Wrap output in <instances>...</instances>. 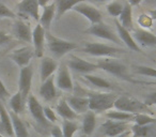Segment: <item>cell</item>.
I'll use <instances>...</instances> for the list:
<instances>
[{"instance_id":"obj_1","label":"cell","mask_w":156,"mask_h":137,"mask_svg":"<svg viewBox=\"0 0 156 137\" xmlns=\"http://www.w3.org/2000/svg\"><path fill=\"white\" fill-rule=\"evenodd\" d=\"M118 99L117 93L111 92H90L88 93L89 100V110L95 113L110 110L115 106V102Z\"/></svg>"},{"instance_id":"obj_2","label":"cell","mask_w":156,"mask_h":137,"mask_svg":"<svg viewBox=\"0 0 156 137\" xmlns=\"http://www.w3.org/2000/svg\"><path fill=\"white\" fill-rule=\"evenodd\" d=\"M113 107L117 110L125 111V113H129L133 114V115H137V114H147V115H150V114H152L150 107L147 106L143 102L127 96H118Z\"/></svg>"},{"instance_id":"obj_3","label":"cell","mask_w":156,"mask_h":137,"mask_svg":"<svg viewBox=\"0 0 156 137\" xmlns=\"http://www.w3.org/2000/svg\"><path fill=\"white\" fill-rule=\"evenodd\" d=\"M46 43H47L48 49L56 58H62L64 55L69 54V52L77 48V44L71 41L60 39L51 33L46 31Z\"/></svg>"},{"instance_id":"obj_4","label":"cell","mask_w":156,"mask_h":137,"mask_svg":"<svg viewBox=\"0 0 156 137\" xmlns=\"http://www.w3.org/2000/svg\"><path fill=\"white\" fill-rule=\"evenodd\" d=\"M96 64H98V69H102V70L106 71L107 73L118 77V78H121L123 81H134L128 76L126 65L123 64L122 62H120V61H118L117 59L104 58L98 61Z\"/></svg>"},{"instance_id":"obj_5","label":"cell","mask_w":156,"mask_h":137,"mask_svg":"<svg viewBox=\"0 0 156 137\" xmlns=\"http://www.w3.org/2000/svg\"><path fill=\"white\" fill-rule=\"evenodd\" d=\"M83 52L86 54L91 55L95 57H113L118 54H123L125 50L122 48L113 47V46L107 45L103 43H96V42H87L83 48Z\"/></svg>"},{"instance_id":"obj_6","label":"cell","mask_w":156,"mask_h":137,"mask_svg":"<svg viewBox=\"0 0 156 137\" xmlns=\"http://www.w3.org/2000/svg\"><path fill=\"white\" fill-rule=\"evenodd\" d=\"M88 34H91L93 37L100 38L103 40H107V41L113 42V43L120 44L121 43V40L118 37L117 34L113 33V31L111 30V28L105 23H100V24H94L91 25L87 30L85 31Z\"/></svg>"},{"instance_id":"obj_7","label":"cell","mask_w":156,"mask_h":137,"mask_svg":"<svg viewBox=\"0 0 156 137\" xmlns=\"http://www.w3.org/2000/svg\"><path fill=\"white\" fill-rule=\"evenodd\" d=\"M33 69L30 64L20 69V83H18V91L20 92L25 102H27L29 94H30L31 85H32Z\"/></svg>"},{"instance_id":"obj_8","label":"cell","mask_w":156,"mask_h":137,"mask_svg":"<svg viewBox=\"0 0 156 137\" xmlns=\"http://www.w3.org/2000/svg\"><path fill=\"white\" fill-rule=\"evenodd\" d=\"M67 67H69L72 70H74L75 72L81 73V74H91L92 72H94L95 70H98V64L96 63L89 62L87 60H83V59L79 58L77 56H74L72 55L71 59L67 62Z\"/></svg>"},{"instance_id":"obj_9","label":"cell","mask_w":156,"mask_h":137,"mask_svg":"<svg viewBox=\"0 0 156 137\" xmlns=\"http://www.w3.org/2000/svg\"><path fill=\"white\" fill-rule=\"evenodd\" d=\"M73 10L77 13L83 15L86 18H88L92 25L102 23V13L92 5H89L87 2H81L75 5Z\"/></svg>"},{"instance_id":"obj_10","label":"cell","mask_w":156,"mask_h":137,"mask_svg":"<svg viewBox=\"0 0 156 137\" xmlns=\"http://www.w3.org/2000/svg\"><path fill=\"white\" fill-rule=\"evenodd\" d=\"M56 86L60 90L72 92L74 89L73 81L69 74V67L66 64H61L58 69V74L56 77Z\"/></svg>"},{"instance_id":"obj_11","label":"cell","mask_w":156,"mask_h":137,"mask_svg":"<svg viewBox=\"0 0 156 137\" xmlns=\"http://www.w3.org/2000/svg\"><path fill=\"white\" fill-rule=\"evenodd\" d=\"M34 56V49L30 46H24L15 49L11 54V59L20 67H25L30 64L32 57Z\"/></svg>"},{"instance_id":"obj_12","label":"cell","mask_w":156,"mask_h":137,"mask_svg":"<svg viewBox=\"0 0 156 137\" xmlns=\"http://www.w3.org/2000/svg\"><path fill=\"white\" fill-rule=\"evenodd\" d=\"M27 103H28L29 111H30L31 116L35 119V121L39 122L42 125H47L48 121L44 116V107L37 101V99L33 94L30 93L28 99H27Z\"/></svg>"},{"instance_id":"obj_13","label":"cell","mask_w":156,"mask_h":137,"mask_svg":"<svg viewBox=\"0 0 156 137\" xmlns=\"http://www.w3.org/2000/svg\"><path fill=\"white\" fill-rule=\"evenodd\" d=\"M46 42V30L37 24L32 31V43L34 47V55L37 58H43L44 44Z\"/></svg>"},{"instance_id":"obj_14","label":"cell","mask_w":156,"mask_h":137,"mask_svg":"<svg viewBox=\"0 0 156 137\" xmlns=\"http://www.w3.org/2000/svg\"><path fill=\"white\" fill-rule=\"evenodd\" d=\"M101 128H103L105 135L108 137H115L123 133L127 132V128H129L127 122L125 121H115V120H107L104 124H102Z\"/></svg>"},{"instance_id":"obj_15","label":"cell","mask_w":156,"mask_h":137,"mask_svg":"<svg viewBox=\"0 0 156 137\" xmlns=\"http://www.w3.org/2000/svg\"><path fill=\"white\" fill-rule=\"evenodd\" d=\"M115 28H117L118 37L120 38V40H121L129 49L134 50V52H141L140 47H139V45L136 43V41H135L134 37H133V34L130 33V31L127 30L126 28H124V27L118 22L117 18H115Z\"/></svg>"},{"instance_id":"obj_16","label":"cell","mask_w":156,"mask_h":137,"mask_svg":"<svg viewBox=\"0 0 156 137\" xmlns=\"http://www.w3.org/2000/svg\"><path fill=\"white\" fill-rule=\"evenodd\" d=\"M59 64L55 59L50 57H43L40 64V74H41V81L44 83L46 79L54 75V73L58 70Z\"/></svg>"},{"instance_id":"obj_17","label":"cell","mask_w":156,"mask_h":137,"mask_svg":"<svg viewBox=\"0 0 156 137\" xmlns=\"http://www.w3.org/2000/svg\"><path fill=\"white\" fill-rule=\"evenodd\" d=\"M40 96L46 101V102H50V101L55 100L58 96L57 93V86H56V77L52 75L48 79H46L44 83H42L41 87H40Z\"/></svg>"},{"instance_id":"obj_18","label":"cell","mask_w":156,"mask_h":137,"mask_svg":"<svg viewBox=\"0 0 156 137\" xmlns=\"http://www.w3.org/2000/svg\"><path fill=\"white\" fill-rule=\"evenodd\" d=\"M13 32L17 39L20 41L27 42V43H31L32 42V30L29 25V23L25 22V20H18L14 24Z\"/></svg>"},{"instance_id":"obj_19","label":"cell","mask_w":156,"mask_h":137,"mask_svg":"<svg viewBox=\"0 0 156 137\" xmlns=\"http://www.w3.org/2000/svg\"><path fill=\"white\" fill-rule=\"evenodd\" d=\"M135 41L142 47H154L156 46V34L150 32L149 30L138 29L133 33Z\"/></svg>"},{"instance_id":"obj_20","label":"cell","mask_w":156,"mask_h":137,"mask_svg":"<svg viewBox=\"0 0 156 137\" xmlns=\"http://www.w3.org/2000/svg\"><path fill=\"white\" fill-rule=\"evenodd\" d=\"M17 9L22 13L29 15L37 22L40 20V5L37 3V0H22L17 5Z\"/></svg>"},{"instance_id":"obj_21","label":"cell","mask_w":156,"mask_h":137,"mask_svg":"<svg viewBox=\"0 0 156 137\" xmlns=\"http://www.w3.org/2000/svg\"><path fill=\"white\" fill-rule=\"evenodd\" d=\"M66 102L77 115L78 114L87 113L89 110V100H88V98L72 96L67 98Z\"/></svg>"},{"instance_id":"obj_22","label":"cell","mask_w":156,"mask_h":137,"mask_svg":"<svg viewBox=\"0 0 156 137\" xmlns=\"http://www.w3.org/2000/svg\"><path fill=\"white\" fill-rule=\"evenodd\" d=\"M56 12H57V8H56V3L55 2L50 3L47 7L44 8L43 13L40 16L39 24L41 25L46 31L50 28L51 22L54 20V17H55V15H56Z\"/></svg>"},{"instance_id":"obj_23","label":"cell","mask_w":156,"mask_h":137,"mask_svg":"<svg viewBox=\"0 0 156 137\" xmlns=\"http://www.w3.org/2000/svg\"><path fill=\"white\" fill-rule=\"evenodd\" d=\"M56 111L64 120H72V121H74L78 117V115L71 108V106L67 104L66 100H64V99L59 101L58 105L56 106Z\"/></svg>"},{"instance_id":"obj_24","label":"cell","mask_w":156,"mask_h":137,"mask_svg":"<svg viewBox=\"0 0 156 137\" xmlns=\"http://www.w3.org/2000/svg\"><path fill=\"white\" fill-rule=\"evenodd\" d=\"M118 22L124 27L127 30L132 31L134 29V25H133V10H132V5L128 2H126L124 5L123 11L120 14V16L118 17Z\"/></svg>"},{"instance_id":"obj_25","label":"cell","mask_w":156,"mask_h":137,"mask_svg":"<svg viewBox=\"0 0 156 137\" xmlns=\"http://www.w3.org/2000/svg\"><path fill=\"white\" fill-rule=\"evenodd\" d=\"M81 2H85V0H56L55 3H56L57 8V18H60L63 14H65L69 10H73L75 5Z\"/></svg>"},{"instance_id":"obj_26","label":"cell","mask_w":156,"mask_h":137,"mask_svg":"<svg viewBox=\"0 0 156 137\" xmlns=\"http://www.w3.org/2000/svg\"><path fill=\"white\" fill-rule=\"evenodd\" d=\"M0 123H1V126L5 130V132L10 137H13L14 130H13V125H12L11 117H10V114L7 111L5 107L1 103V100H0Z\"/></svg>"},{"instance_id":"obj_27","label":"cell","mask_w":156,"mask_h":137,"mask_svg":"<svg viewBox=\"0 0 156 137\" xmlns=\"http://www.w3.org/2000/svg\"><path fill=\"white\" fill-rule=\"evenodd\" d=\"M10 117L12 120V125H13L14 135L16 137H28V131L25 125V123L22 121L20 116L14 114L13 111H10Z\"/></svg>"},{"instance_id":"obj_28","label":"cell","mask_w":156,"mask_h":137,"mask_svg":"<svg viewBox=\"0 0 156 137\" xmlns=\"http://www.w3.org/2000/svg\"><path fill=\"white\" fill-rule=\"evenodd\" d=\"M96 126V118L95 114L91 110H88L86 113L85 117L83 120V131L85 134L91 135L93 133L94 128Z\"/></svg>"},{"instance_id":"obj_29","label":"cell","mask_w":156,"mask_h":137,"mask_svg":"<svg viewBox=\"0 0 156 137\" xmlns=\"http://www.w3.org/2000/svg\"><path fill=\"white\" fill-rule=\"evenodd\" d=\"M86 79L89 81L91 85L95 86V87L100 88V89H105V90H110L112 89V85L109 83L108 81L102 78L100 76H96V75H92V74H86L83 75Z\"/></svg>"},{"instance_id":"obj_30","label":"cell","mask_w":156,"mask_h":137,"mask_svg":"<svg viewBox=\"0 0 156 137\" xmlns=\"http://www.w3.org/2000/svg\"><path fill=\"white\" fill-rule=\"evenodd\" d=\"M25 103L26 102H25L24 99H23L20 92L18 91L11 96L9 104L12 108V111H13L14 114H16V115H20V114H22L23 111H24Z\"/></svg>"},{"instance_id":"obj_31","label":"cell","mask_w":156,"mask_h":137,"mask_svg":"<svg viewBox=\"0 0 156 137\" xmlns=\"http://www.w3.org/2000/svg\"><path fill=\"white\" fill-rule=\"evenodd\" d=\"M106 117L109 120H115V121H133L134 120L135 115L129 113H125V111H121V110H108L106 113Z\"/></svg>"},{"instance_id":"obj_32","label":"cell","mask_w":156,"mask_h":137,"mask_svg":"<svg viewBox=\"0 0 156 137\" xmlns=\"http://www.w3.org/2000/svg\"><path fill=\"white\" fill-rule=\"evenodd\" d=\"M78 124L72 120H63L62 122V133L63 137H73L77 132Z\"/></svg>"},{"instance_id":"obj_33","label":"cell","mask_w":156,"mask_h":137,"mask_svg":"<svg viewBox=\"0 0 156 137\" xmlns=\"http://www.w3.org/2000/svg\"><path fill=\"white\" fill-rule=\"evenodd\" d=\"M123 8H124V5H122L119 1H111L110 3L107 5L106 9L109 15L115 18H118L120 16V14L122 13V11H123Z\"/></svg>"},{"instance_id":"obj_34","label":"cell","mask_w":156,"mask_h":137,"mask_svg":"<svg viewBox=\"0 0 156 137\" xmlns=\"http://www.w3.org/2000/svg\"><path fill=\"white\" fill-rule=\"evenodd\" d=\"M133 121L136 122V124H138V125H151L153 123H156L155 118L151 117L147 114H137V115H135Z\"/></svg>"},{"instance_id":"obj_35","label":"cell","mask_w":156,"mask_h":137,"mask_svg":"<svg viewBox=\"0 0 156 137\" xmlns=\"http://www.w3.org/2000/svg\"><path fill=\"white\" fill-rule=\"evenodd\" d=\"M151 125H138L135 124L132 126L133 137H147L151 132Z\"/></svg>"},{"instance_id":"obj_36","label":"cell","mask_w":156,"mask_h":137,"mask_svg":"<svg viewBox=\"0 0 156 137\" xmlns=\"http://www.w3.org/2000/svg\"><path fill=\"white\" fill-rule=\"evenodd\" d=\"M134 69L135 73H137V74L156 78V69H154V67H147V65H135Z\"/></svg>"},{"instance_id":"obj_37","label":"cell","mask_w":156,"mask_h":137,"mask_svg":"<svg viewBox=\"0 0 156 137\" xmlns=\"http://www.w3.org/2000/svg\"><path fill=\"white\" fill-rule=\"evenodd\" d=\"M137 23L138 25L144 30H149L153 26V18L147 13H143L141 15H139V17L137 18Z\"/></svg>"},{"instance_id":"obj_38","label":"cell","mask_w":156,"mask_h":137,"mask_svg":"<svg viewBox=\"0 0 156 137\" xmlns=\"http://www.w3.org/2000/svg\"><path fill=\"white\" fill-rule=\"evenodd\" d=\"M0 17H5V18H15L16 15L11 9L3 5L2 2H0Z\"/></svg>"},{"instance_id":"obj_39","label":"cell","mask_w":156,"mask_h":137,"mask_svg":"<svg viewBox=\"0 0 156 137\" xmlns=\"http://www.w3.org/2000/svg\"><path fill=\"white\" fill-rule=\"evenodd\" d=\"M44 116H45V118L47 119L48 122H56L57 121L56 114H55V111L52 110L50 107H48V106L44 107Z\"/></svg>"},{"instance_id":"obj_40","label":"cell","mask_w":156,"mask_h":137,"mask_svg":"<svg viewBox=\"0 0 156 137\" xmlns=\"http://www.w3.org/2000/svg\"><path fill=\"white\" fill-rule=\"evenodd\" d=\"M147 106H151V105H156V92H152V93H149L147 96L144 98V101H143Z\"/></svg>"},{"instance_id":"obj_41","label":"cell","mask_w":156,"mask_h":137,"mask_svg":"<svg viewBox=\"0 0 156 137\" xmlns=\"http://www.w3.org/2000/svg\"><path fill=\"white\" fill-rule=\"evenodd\" d=\"M9 96H10L9 91H8V89L5 88L2 81L0 79V100H5V99L9 98Z\"/></svg>"},{"instance_id":"obj_42","label":"cell","mask_w":156,"mask_h":137,"mask_svg":"<svg viewBox=\"0 0 156 137\" xmlns=\"http://www.w3.org/2000/svg\"><path fill=\"white\" fill-rule=\"evenodd\" d=\"M9 41H11V37H10L8 33H5V31L0 30V45L7 44Z\"/></svg>"},{"instance_id":"obj_43","label":"cell","mask_w":156,"mask_h":137,"mask_svg":"<svg viewBox=\"0 0 156 137\" xmlns=\"http://www.w3.org/2000/svg\"><path fill=\"white\" fill-rule=\"evenodd\" d=\"M51 136L52 137H63L62 128L59 126H54L51 130Z\"/></svg>"},{"instance_id":"obj_44","label":"cell","mask_w":156,"mask_h":137,"mask_svg":"<svg viewBox=\"0 0 156 137\" xmlns=\"http://www.w3.org/2000/svg\"><path fill=\"white\" fill-rule=\"evenodd\" d=\"M50 1H51V0H37V3H39L40 8H43L44 9L45 7H47Z\"/></svg>"},{"instance_id":"obj_45","label":"cell","mask_w":156,"mask_h":137,"mask_svg":"<svg viewBox=\"0 0 156 137\" xmlns=\"http://www.w3.org/2000/svg\"><path fill=\"white\" fill-rule=\"evenodd\" d=\"M143 0H127V2L129 3L132 7H136V5H139Z\"/></svg>"},{"instance_id":"obj_46","label":"cell","mask_w":156,"mask_h":137,"mask_svg":"<svg viewBox=\"0 0 156 137\" xmlns=\"http://www.w3.org/2000/svg\"><path fill=\"white\" fill-rule=\"evenodd\" d=\"M149 14L150 16H151L152 18H153V20H156V9H152L149 11Z\"/></svg>"},{"instance_id":"obj_47","label":"cell","mask_w":156,"mask_h":137,"mask_svg":"<svg viewBox=\"0 0 156 137\" xmlns=\"http://www.w3.org/2000/svg\"><path fill=\"white\" fill-rule=\"evenodd\" d=\"M142 84H144V85H156V81H144V83H142Z\"/></svg>"},{"instance_id":"obj_48","label":"cell","mask_w":156,"mask_h":137,"mask_svg":"<svg viewBox=\"0 0 156 137\" xmlns=\"http://www.w3.org/2000/svg\"><path fill=\"white\" fill-rule=\"evenodd\" d=\"M127 135H128V132H125V133H123V134L119 135V136H115V137H126Z\"/></svg>"},{"instance_id":"obj_49","label":"cell","mask_w":156,"mask_h":137,"mask_svg":"<svg viewBox=\"0 0 156 137\" xmlns=\"http://www.w3.org/2000/svg\"><path fill=\"white\" fill-rule=\"evenodd\" d=\"M145 2H147V3H151V2H155L156 0H144Z\"/></svg>"},{"instance_id":"obj_50","label":"cell","mask_w":156,"mask_h":137,"mask_svg":"<svg viewBox=\"0 0 156 137\" xmlns=\"http://www.w3.org/2000/svg\"><path fill=\"white\" fill-rule=\"evenodd\" d=\"M96 1H100V2H103V1H107V0H96Z\"/></svg>"},{"instance_id":"obj_51","label":"cell","mask_w":156,"mask_h":137,"mask_svg":"<svg viewBox=\"0 0 156 137\" xmlns=\"http://www.w3.org/2000/svg\"><path fill=\"white\" fill-rule=\"evenodd\" d=\"M153 137H156V134H155V136H153Z\"/></svg>"},{"instance_id":"obj_52","label":"cell","mask_w":156,"mask_h":137,"mask_svg":"<svg viewBox=\"0 0 156 137\" xmlns=\"http://www.w3.org/2000/svg\"><path fill=\"white\" fill-rule=\"evenodd\" d=\"M50 137H52V136H50Z\"/></svg>"}]
</instances>
